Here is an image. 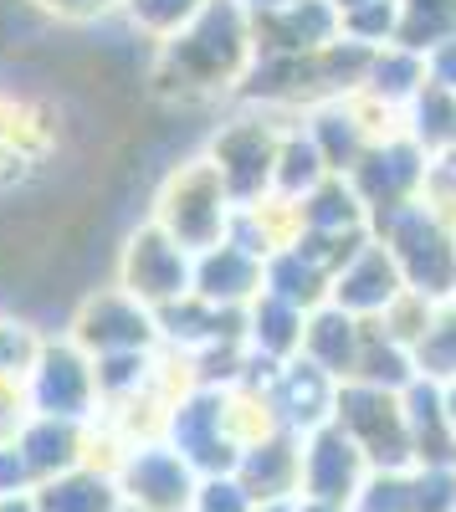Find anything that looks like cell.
Returning <instances> with one entry per match:
<instances>
[{
	"label": "cell",
	"instance_id": "obj_1",
	"mask_svg": "<svg viewBox=\"0 0 456 512\" xmlns=\"http://www.w3.org/2000/svg\"><path fill=\"white\" fill-rule=\"evenodd\" d=\"M252 62V16L236 0H205L200 16L175 41L144 57L139 88L159 108H211L236 98Z\"/></svg>",
	"mask_w": 456,
	"mask_h": 512
},
{
	"label": "cell",
	"instance_id": "obj_2",
	"mask_svg": "<svg viewBox=\"0 0 456 512\" xmlns=\"http://www.w3.org/2000/svg\"><path fill=\"white\" fill-rule=\"evenodd\" d=\"M144 221H154L180 251L200 256V251H211V246H221L231 236L236 205H231L221 175L211 169V159L190 154V159L164 169V180L149 195V216Z\"/></svg>",
	"mask_w": 456,
	"mask_h": 512
},
{
	"label": "cell",
	"instance_id": "obj_3",
	"mask_svg": "<svg viewBox=\"0 0 456 512\" xmlns=\"http://www.w3.org/2000/svg\"><path fill=\"white\" fill-rule=\"evenodd\" d=\"M287 128H298V123H287V118H272L262 108H236L205 134V159H211V169L221 175L226 195L236 210L246 205H257L272 195V175H277V149H282V134Z\"/></svg>",
	"mask_w": 456,
	"mask_h": 512
},
{
	"label": "cell",
	"instance_id": "obj_4",
	"mask_svg": "<svg viewBox=\"0 0 456 512\" xmlns=\"http://www.w3.org/2000/svg\"><path fill=\"white\" fill-rule=\"evenodd\" d=\"M369 236L390 251L405 292H421L431 303H451L456 297V231H446L421 200L375 216Z\"/></svg>",
	"mask_w": 456,
	"mask_h": 512
},
{
	"label": "cell",
	"instance_id": "obj_5",
	"mask_svg": "<svg viewBox=\"0 0 456 512\" xmlns=\"http://www.w3.org/2000/svg\"><path fill=\"white\" fill-rule=\"evenodd\" d=\"M190 282H195V256L180 251L154 221H139L123 231V241L113 251V287L129 292L139 308L164 313V308L185 303Z\"/></svg>",
	"mask_w": 456,
	"mask_h": 512
},
{
	"label": "cell",
	"instance_id": "obj_6",
	"mask_svg": "<svg viewBox=\"0 0 456 512\" xmlns=\"http://www.w3.org/2000/svg\"><path fill=\"white\" fill-rule=\"evenodd\" d=\"M67 344H77L88 359H113V354H154L159 349V323L149 308H139L129 292H118L113 282L88 287L72 303L67 328H62Z\"/></svg>",
	"mask_w": 456,
	"mask_h": 512
},
{
	"label": "cell",
	"instance_id": "obj_7",
	"mask_svg": "<svg viewBox=\"0 0 456 512\" xmlns=\"http://www.w3.org/2000/svg\"><path fill=\"white\" fill-rule=\"evenodd\" d=\"M328 425H334V431L364 456L369 472H405V466H416V456H410V431H405L400 395H390V390L339 384Z\"/></svg>",
	"mask_w": 456,
	"mask_h": 512
},
{
	"label": "cell",
	"instance_id": "obj_8",
	"mask_svg": "<svg viewBox=\"0 0 456 512\" xmlns=\"http://www.w3.org/2000/svg\"><path fill=\"white\" fill-rule=\"evenodd\" d=\"M26 405L31 415H52V420H72V425H93L98 420V379H93V359L77 344H67L62 333H47L41 349L26 369Z\"/></svg>",
	"mask_w": 456,
	"mask_h": 512
},
{
	"label": "cell",
	"instance_id": "obj_9",
	"mask_svg": "<svg viewBox=\"0 0 456 512\" xmlns=\"http://www.w3.org/2000/svg\"><path fill=\"white\" fill-rule=\"evenodd\" d=\"M113 487L129 512H195L200 477L170 441H144L123 451V461L113 466Z\"/></svg>",
	"mask_w": 456,
	"mask_h": 512
},
{
	"label": "cell",
	"instance_id": "obj_10",
	"mask_svg": "<svg viewBox=\"0 0 456 512\" xmlns=\"http://www.w3.org/2000/svg\"><path fill=\"white\" fill-rule=\"evenodd\" d=\"M164 441H170L190 472L205 482V477H231L236 472V436L226 431V395L221 390H190L175 410H170V425H164Z\"/></svg>",
	"mask_w": 456,
	"mask_h": 512
},
{
	"label": "cell",
	"instance_id": "obj_11",
	"mask_svg": "<svg viewBox=\"0 0 456 512\" xmlns=\"http://www.w3.org/2000/svg\"><path fill=\"white\" fill-rule=\"evenodd\" d=\"M426 169H431V159L410 144L405 134H395V139H385L375 149H364V159L349 169L344 180L359 195L364 216L375 221V216H385V210H400V205H416L421 200Z\"/></svg>",
	"mask_w": 456,
	"mask_h": 512
},
{
	"label": "cell",
	"instance_id": "obj_12",
	"mask_svg": "<svg viewBox=\"0 0 456 512\" xmlns=\"http://www.w3.org/2000/svg\"><path fill=\"white\" fill-rule=\"evenodd\" d=\"M369 482L364 456L334 431V425H318L303 436V482H298V502H323V507H349Z\"/></svg>",
	"mask_w": 456,
	"mask_h": 512
},
{
	"label": "cell",
	"instance_id": "obj_13",
	"mask_svg": "<svg viewBox=\"0 0 456 512\" xmlns=\"http://www.w3.org/2000/svg\"><path fill=\"white\" fill-rule=\"evenodd\" d=\"M339 41V11L328 0H293L252 16V52L257 57H313Z\"/></svg>",
	"mask_w": 456,
	"mask_h": 512
},
{
	"label": "cell",
	"instance_id": "obj_14",
	"mask_svg": "<svg viewBox=\"0 0 456 512\" xmlns=\"http://www.w3.org/2000/svg\"><path fill=\"white\" fill-rule=\"evenodd\" d=\"M236 487L252 497V507H277V502H298L303 482V436L293 431H272L252 441L236 456Z\"/></svg>",
	"mask_w": 456,
	"mask_h": 512
},
{
	"label": "cell",
	"instance_id": "obj_15",
	"mask_svg": "<svg viewBox=\"0 0 456 512\" xmlns=\"http://www.w3.org/2000/svg\"><path fill=\"white\" fill-rule=\"evenodd\" d=\"M405 292V282H400V267L390 262V251L369 236L349 262L334 272V287H328V303H334L339 313H349V318H359V323H375L395 297Z\"/></svg>",
	"mask_w": 456,
	"mask_h": 512
},
{
	"label": "cell",
	"instance_id": "obj_16",
	"mask_svg": "<svg viewBox=\"0 0 456 512\" xmlns=\"http://www.w3.org/2000/svg\"><path fill=\"white\" fill-rule=\"evenodd\" d=\"M262 256L257 251H246L236 236H226L221 246L211 251H200L195 256V282L190 292L200 297V303H211V308H231V313H246L262 297Z\"/></svg>",
	"mask_w": 456,
	"mask_h": 512
},
{
	"label": "cell",
	"instance_id": "obj_17",
	"mask_svg": "<svg viewBox=\"0 0 456 512\" xmlns=\"http://www.w3.org/2000/svg\"><path fill=\"white\" fill-rule=\"evenodd\" d=\"M354 512H456V472H441V466L369 472Z\"/></svg>",
	"mask_w": 456,
	"mask_h": 512
},
{
	"label": "cell",
	"instance_id": "obj_18",
	"mask_svg": "<svg viewBox=\"0 0 456 512\" xmlns=\"http://www.w3.org/2000/svg\"><path fill=\"white\" fill-rule=\"evenodd\" d=\"M334 395H339V384L328 374H318L313 364H303V359L282 364L267 379L272 415H277L282 431H293V436H308V431H318V425H328V415H334Z\"/></svg>",
	"mask_w": 456,
	"mask_h": 512
},
{
	"label": "cell",
	"instance_id": "obj_19",
	"mask_svg": "<svg viewBox=\"0 0 456 512\" xmlns=\"http://www.w3.org/2000/svg\"><path fill=\"white\" fill-rule=\"evenodd\" d=\"M11 446L21 451L31 482L41 487V482L67 477V472H77V466H82V456H88V425L52 420V415H31Z\"/></svg>",
	"mask_w": 456,
	"mask_h": 512
},
{
	"label": "cell",
	"instance_id": "obj_20",
	"mask_svg": "<svg viewBox=\"0 0 456 512\" xmlns=\"http://www.w3.org/2000/svg\"><path fill=\"white\" fill-rule=\"evenodd\" d=\"M359 349H364V323L339 313L334 303H323L308 313L303 323V364H313L318 374H328L334 384H349L359 369Z\"/></svg>",
	"mask_w": 456,
	"mask_h": 512
},
{
	"label": "cell",
	"instance_id": "obj_21",
	"mask_svg": "<svg viewBox=\"0 0 456 512\" xmlns=\"http://www.w3.org/2000/svg\"><path fill=\"white\" fill-rule=\"evenodd\" d=\"M400 410H405V431H410V456H416V466L456 472V431H451L446 405H441V384L410 379L400 390Z\"/></svg>",
	"mask_w": 456,
	"mask_h": 512
},
{
	"label": "cell",
	"instance_id": "obj_22",
	"mask_svg": "<svg viewBox=\"0 0 456 512\" xmlns=\"http://www.w3.org/2000/svg\"><path fill=\"white\" fill-rule=\"evenodd\" d=\"M303 323H308V313L287 308V303H277V297L262 292L257 303L246 308L241 344H246V354H252V364L262 374H277L282 364H293L303 354Z\"/></svg>",
	"mask_w": 456,
	"mask_h": 512
},
{
	"label": "cell",
	"instance_id": "obj_23",
	"mask_svg": "<svg viewBox=\"0 0 456 512\" xmlns=\"http://www.w3.org/2000/svg\"><path fill=\"white\" fill-rule=\"evenodd\" d=\"M328 287H334V277H328L308 251L287 246V251H272L267 267H262V292L277 297V303L298 308V313H313L328 303Z\"/></svg>",
	"mask_w": 456,
	"mask_h": 512
},
{
	"label": "cell",
	"instance_id": "obj_24",
	"mask_svg": "<svg viewBox=\"0 0 456 512\" xmlns=\"http://www.w3.org/2000/svg\"><path fill=\"white\" fill-rule=\"evenodd\" d=\"M426 88V57L416 52H405V47H380V52H369V67H364V98H375L395 113H405L410 103H416V93Z\"/></svg>",
	"mask_w": 456,
	"mask_h": 512
},
{
	"label": "cell",
	"instance_id": "obj_25",
	"mask_svg": "<svg viewBox=\"0 0 456 512\" xmlns=\"http://www.w3.org/2000/svg\"><path fill=\"white\" fill-rule=\"evenodd\" d=\"M303 210V231L308 236H369V216L359 195L349 190V180H323L308 200H298Z\"/></svg>",
	"mask_w": 456,
	"mask_h": 512
},
{
	"label": "cell",
	"instance_id": "obj_26",
	"mask_svg": "<svg viewBox=\"0 0 456 512\" xmlns=\"http://www.w3.org/2000/svg\"><path fill=\"white\" fill-rule=\"evenodd\" d=\"M31 507L36 512H118V487L113 477L103 472H88V466H77L67 477H52L31 492Z\"/></svg>",
	"mask_w": 456,
	"mask_h": 512
},
{
	"label": "cell",
	"instance_id": "obj_27",
	"mask_svg": "<svg viewBox=\"0 0 456 512\" xmlns=\"http://www.w3.org/2000/svg\"><path fill=\"white\" fill-rule=\"evenodd\" d=\"M405 139L426 159H441L446 149H456V93H441L426 82L416 103L405 108Z\"/></svg>",
	"mask_w": 456,
	"mask_h": 512
},
{
	"label": "cell",
	"instance_id": "obj_28",
	"mask_svg": "<svg viewBox=\"0 0 456 512\" xmlns=\"http://www.w3.org/2000/svg\"><path fill=\"white\" fill-rule=\"evenodd\" d=\"M205 0H118V21L129 26L134 41L144 47H164V41H175L195 16H200Z\"/></svg>",
	"mask_w": 456,
	"mask_h": 512
},
{
	"label": "cell",
	"instance_id": "obj_29",
	"mask_svg": "<svg viewBox=\"0 0 456 512\" xmlns=\"http://www.w3.org/2000/svg\"><path fill=\"white\" fill-rule=\"evenodd\" d=\"M323 180H334V175H328V164H323V154L313 149V139L303 134V123L287 128V134H282V149H277L272 195H282V200H308Z\"/></svg>",
	"mask_w": 456,
	"mask_h": 512
},
{
	"label": "cell",
	"instance_id": "obj_30",
	"mask_svg": "<svg viewBox=\"0 0 456 512\" xmlns=\"http://www.w3.org/2000/svg\"><path fill=\"white\" fill-rule=\"evenodd\" d=\"M400 26H395V47L405 52H436L446 41H456V0H395Z\"/></svg>",
	"mask_w": 456,
	"mask_h": 512
},
{
	"label": "cell",
	"instance_id": "obj_31",
	"mask_svg": "<svg viewBox=\"0 0 456 512\" xmlns=\"http://www.w3.org/2000/svg\"><path fill=\"white\" fill-rule=\"evenodd\" d=\"M410 379H416V364H410V354H405L400 344H390V338L380 333V323H364V349H359V369H354L349 384H369V390L400 395Z\"/></svg>",
	"mask_w": 456,
	"mask_h": 512
},
{
	"label": "cell",
	"instance_id": "obj_32",
	"mask_svg": "<svg viewBox=\"0 0 456 512\" xmlns=\"http://www.w3.org/2000/svg\"><path fill=\"white\" fill-rule=\"evenodd\" d=\"M410 364H416V379L426 384H451L456 379V303H441L431 328L421 333V344L410 349Z\"/></svg>",
	"mask_w": 456,
	"mask_h": 512
},
{
	"label": "cell",
	"instance_id": "obj_33",
	"mask_svg": "<svg viewBox=\"0 0 456 512\" xmlns=\"http://www.w3.org/2000/svg\"><path fill=\"white\" fill-rule=\"evenodd\" d=\"M395 26H400V6H395V0H364V6L339 16V36L354 41V47H364V52L390 47Z\"/></svg>",
	"mask_w": 456,
	"mask_h": 512
},
{
	"label": "cell",
	"instance_id": "obj_34",
	"mask_svg": "<svg viewBox=\"0 0 456 512\" xmlns=\"http://www.w3.org/2000/svg\"><path fill=\"white\" fill-rule=\"evenodd\" d=\"M436 308H441V303H431V297H421V292H400V297H395V303H390L375 323H380V333L390 338V344H400V349L410 354V349L421 344V333L431 328Z\"/></svg>",
	"mask_w": 456,
	"mask_h": 512
},
{
	"label": "cell",
	"instance_id": "obj_35",
	"mask_svg": "<svg viewBox=\"0 0 456 512\" xmlns=\"http://www.w3.org/2000/svg\"><path fill=\"white\" fill-rule=\"evenodd\" d=\"M41 338H47V333H41L36 323L0 313V379H26V369H31L36 349H41Z\"/></svg>",
	"mask_w": 456,
	"mask_h": 512
},
{
	"label": "cell",
	"instance_id": "obj_36",
	"mask_svg": "<svg viewBox=\"0 0 456 512\" xmlns=\"http://www.w3.org/2000/svg\"><path fill=\"white\" fill-rule=\"evenodd\" d=\"M26 11H36L41 21L57 26H103L118 21V0H21Z\"/></svg>",
	"mask_w": 456,
	"mask_h": 512
},
{
	"label": "cell",
	"instance_id": "obj_37",
	"mask_svg": "<svg viewBox=\"0 0 456 512\" xmlns=\"http://www.w3.org/2000/svg\"><path fill=\"white\" fill-rule=\"evenodd\" d=\"M195 512H257V507L236 487V477H205L195 492Z\"/></svg>",
	"mask_w": 456,
	"mask_h": 512
},
{
	"label": "cell",
	"instance_id": "obj_38",
	"mask_svg": "<svg viewBox=\"0 0 456 512\" xmlns=\"http://www.w3.org/2000/svg\"><path fill=\"white\" fill-rule=\"evenodd\" d=\"M26 420H31L26 384H21V379H0V446H11V441L21 436Z\"/></svg>",
	"mask_w": 456,
	"mask_h": 512
},
{
	"label": "cell",
	"instance_id": "obj_39",
	"mask_svg": "<svg viewBox=\"0 0 456 512\" xmlns=\"http://www.w3.org/2000/svg\"><path fill=\"white\" fill-rule=\"evenodd\" d=\"M426 82H431V88H441V93H456V41L426 52Z\"/></svg>",
	"mask_w": 456,
	"mask_h": 512
},
{
	"label": "cell",
	"instance_id": "obj_40",
	"mask_svg": "<svg viewBox=\"0 0 456 512\" xmlns=\"http://www.w3.org/2000/svg\"><path fill=\"white\" fill-rule=\"evenodd\" d=\"M246 16H262V11H277V6H293V0H236Z\"/></svg>",
	"mask_w": 456,
	"mask_h": 512
},
{
	"label": "cell",
	"instance_id": "obj_41",
	"mask_svg": "<svg viewBox=\"0 0 456 512\" xmlns=\"http://www.w3.org/2000/svg\"><path fill=\"white\" fill-rule=\"evenodd\" d=\"M441 405H446V420H451V431H456V379L441 384Z\"/></svg>",
	"mask_w": 456,
	"mask_h": 512
},
{
	"label": "cell",
	"instance_id": "obj_42",
	"mask_svg": "<svg viewBox=\"0 0 456 512\" xmlns=\"http://www.w3.org/2000/svg\"><path fill=\"white\" fill-rule=\"evenodd\" d=\"M0 512H36L31 497H0Z\"/></svg>",
	"mask_w": 456,
	"mask_h": 512
},
{
	"label": "cell",
	"instance_id": "obj_43",
	"mask_svg": "<svg viewBox=\"0 0 456 512\" xmlns=\"http://www.w3.org/2000/svg\"><path fill=\"white\" fill-rule=\"evenodd\" d=\"M436 164H441V169H446V175H456V149H446V154H441V159H436Z\"/></svg>",
	"mask_w": 456,
	"mask_h": 512
},
{
	"label": "cell",
	"instance_id": "obj_44",
	"mask_svg": "<svg viewBox=\"0 0 456 512\" xmlns=\"http://www.w3.org/2000/svg\"><path fill=\"white\" fill-rule=\"evenodd\" d=\"M328 6H334V11L344 16V11H354V6H364V0H328Z\"/></svg>",
	"mask_w": 456,
	"mask_h": 512
},
{
	"label": "cell",
	"instance_id": "obj_45",
	"mask_svg": "<svg viewBox=\"0 0 456 512\" xmlns=\"http://www.w3.org/2000/svg\"><path fill=\"white\" fill-rule=\"evenodd\" d=\"M257 512H298L293 502H277V507H257Z\"/></svg>",
	"mask_w": 456,
	"mask_h": 512
},
{
	"label": "cell",
	"instance_id": "obj_46",
	"mask_svg": "<svg viewBox=\"0 0 456 512\" xmlns=\"http://www.w3.org/2000/svg\"><path fill=\"white\" fill-rule=\"evenodd\" d=\"M118 512H129V507H118Z\"/></svg>",
	"mask_w": 456,
	"mask_h": 512
},
{
	"label": "cell",
	"instance_id": "obj_47",
	"mask_svg": "<svg viewBox=\"0 0 456 512\" xmlns=\"http://www.w3.org/2000/svg\"><path fill=\"white\" fill-rule=\"evenodd\" d=\"M451 303H456V297H451Z\"/></svg>",
	"mask_w": 456,
	"mask_h": 512
}]
</instances>
